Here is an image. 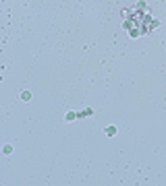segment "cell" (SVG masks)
<instances>
[{
  "label": "cell",
  "instance_id": "7a4b0ae2",
  "mask_svg": "<svg viewBox=\"0 0 166 186\" xmlns=\"http://www.w3.org/2000/svg\"><path fill=\"white\" fill-rule=\"evenodd\" d=\"M135 8H137V10H139V13H148V4H146V2H143V0H139V2H137V4H135Z\"/></svg>",
  "mask_w": 166,
  "mask_h": 186
},
{
  "label": "cell",
  "instance_id": "277c9868",
  "mask_svg": "<svg viewBox=\"0 0 166 186\" xmlns=\"http://www.w3.org/2000/svg\"><path fill=\"white\" fill-rule=\"evenodd\" d=\"M104 132H106L108 136H114V134H116V126H106V130H104Z\"/></svg>",
  "mask_w": 166,
  "mask_h": 186
},
{
  "label": "cell",
  "instance_id": "3957f363",
  "mask_svg": "<svg viewBox=\"0 0 166 186\" xmlns=\"http://www.w3.org/2000/svg\"><path fill=\"white\" fill-rule=\"evenodd\" d=\"M75 118H79V114H75V112H66V116H64L66 122H73Z\"/></svg>",
  "mask_w": 166,
  "mask_h": 186
},
{
  "label": "cell",
  "instance_id": "6da1fadb",
  "mask_svg": "<svg viewBox=\"0 0 166 186\" xmlns=\"http://www.w3.org/2000/svg\"><path fill=\"white\" fill-rule=\"evenodd\" d=\"M125 31H127L131 37H139V35L148 33V31H146V25H143V19H135V17H129V19L125 21Z\"/></svg>",
  "mask_w": 166,
  "mask_h": 186
},
{
  "label": "cell",
  "instance_id": "8992f818",
  "mask_svg": "<svg viewBox=\"0 0 166 186\" xmlns=\"http://www.w3.org/2000/svg\"><path fill=\"white\" fill-rule=\"evenodd\" d=\"M89 114H91V108H87V110L79 112V118H83V116H89Z\"/></svg>",
  "mask_w": 166,
  "mask_h": 186
},
{
  "label": "cell",
  "instance_id": "5b68a950",
  "mask_svg": "<svg viewBox=\"0 0 166 186\" xmlns=\"http://www.w3.org/2000/svg\"><path fill=\"white\" fill-rule=\"evenodd\" d=\"M29 97H31L29 91H23V93H21V99H23V101H29Z\"/></svg>",
  "mask_w": 166,
  "mask_h": 186
}]
</instances>
